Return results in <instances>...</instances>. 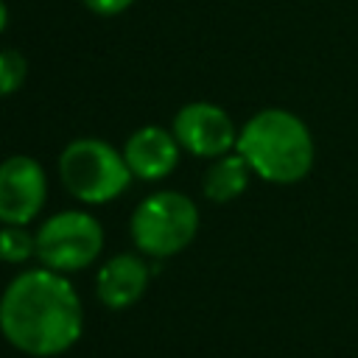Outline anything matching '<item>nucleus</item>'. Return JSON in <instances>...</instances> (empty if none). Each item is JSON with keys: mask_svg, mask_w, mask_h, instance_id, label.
<instances>
[{"mask_svg": "<svg viewBox=\"0 0 358 358\" xmlns=\"http://www.w3.org/2000/svg\"><path fill=\"white\" fill-rule=\"evenodd\" d=\"M59 176L70 196L84 204H106L123 196L131 182L123 151L98 137H78L67 143L59 154Z\"/></svg>", "mask_w": 358, "mask_h": 358, "instance_id": "obj_3", "label": "nucleus"}, {"mask_svg": "<svg viewBox=\"0 0 358 358\" xmlns=\"http://www.w3.org/2000/svg\"><path fill=\"white\" fill-rule=\"evenodd\" d=\"M0 333L31 358L67 352L84 333V305L76 285L45 266L20 271L0 296Z\"/></svg>", "mask_w": 358, "mask_h": 358, "instance_id": "obj_1", "label": "nucleus"}, {"mask_svg": "<svg viewBox=\"0 0 358 358\" xmlns=\"http://www.w3.org/2000/svg\"><path fill=\"white\" fill-rule=\"evenodd\" d=\"M28 76V64L25 56L14 48H3L0 50V98L3 95H14Z\"/></svg>", "mask_w": 358, "mask_h": 358, "instance_id": "obj_12", "label": "nucleus"}, {"mask_svg": "<svg viewBox=\"0 0 358 358\" xmlns=\"http://www.w3.org/2000/svg\"><path fill=\"white\" fill-rule=\"evenodd\" d=\"M171 131L185 151H190L193 157H207V159L229 154L238 143V131H235L232 117L221 106L207 103V101L185 103L173 115Z\"/></svg>", "mask_w": 358, "mask_h": 358, "instance_id": "obj_7", "label": "nucleus"}, {"mask_svg": "<svg viewBox=\"0 0 358 358\" xmlns=\"http://www.w3.org/2000/svg\"><path fill=\"white\" fill-rule=\"evenodd\" d=\"M48 201L45 168L25 154L0 162V224L25 227Z\"/></svg>", "mask_w": 358, "mask_h": 358, "instance_id": "obj_6", "label": "nucleus"}, {"mask_svg": "<svg viewBox=\"0 0 358 358\" xmlns=\"http://www.w3.org/2000/svg\"><path fill=\"white\" fill-rule=\"evenodd\" d=\"M6 22H8V8H6V0H0V31L6 28Z\"/></svg>", "mask_w": 358, "mask_h": 358, "instance_id": "obj_14", "label": "nucleus"}, {"mask_svg": "<svg viewBox=\"0 0 358 358\" xmlns=\"http://www.w3.org/2000/svg\"><path fill=\"white\" fill-rule=\"evenodd\" d=\"M131 3L134 0H84V6L95 14H101V17H115V14L126 11Z\"/></svg>", "mask_w": 358, "mask_h": 358, "instance_id": "obj_13", "label": "nucleus"}, {"mask_svg": "<svg viewBox=\"0 0 358 358\" xmlns=\"http://www.w3.org/2000/svg\"><path fill=\"white\" fill-rule=\"evenodd\" d=\"M148 266L140 255L131 252H120L115 257H109L95 277V294L98 299L112 308V310H123L131 308L148 288Z\"/></svg>", "mask_w": 358, "mask_h": 358, "instance_id": "obj_9", "label": "nucleus"}, {"mask_svg": "<svg viewBox=\"0 0 358 358\" xmlns=\"http://www.w3.org/2000/svg\"><path fill=\"white\" fill-rule=\"evenodd\" d=\"M235 151L252 173L274 185H291L308 176L313 165V137L308 126L285 109H263L238 131Z\"/></svg>", "mask_w": 358, "mask_h": 358, "instance_id": "obj_2", "label": "nucleus"}, {"mask_svg": "<svg viewBox=\"0 0 358 358\" xmlns=\"http://www.w3.org/2000/svg\"><path fill=\"white\" fill-rule=\"evenodd\" d=\"M36 235V260L45 268L70 274L98 260L103 249V227L84 210H62L45 218Z\"/></svg>", "mask_w": 358, "mask_h": 358, "instance_id": "obj_5", "label": "nucleus"}, {"mask_svg": "<svg viewBox=\"0 0 358 358\" xmlns=\"http://www.w3.org/2000/svg\"><path fill=\"white\" fill-rule=\"evenodd\" d=\"M179 148L182 145L173 137V131L162 126H143L134 134H129L123 145V157H126L131 176L143 182H157V179H165L176 168Z\"/></svg>", "mask_w": 358, "mask_h": 358, "instance_id": "obj_8", "label": "nucleus"}, {"mask_svg": "<svg viewBox=\"0 0 358 358\" xmlns=\"http://www.w3.org/2000/svg\"><path fill=\"white\" fill-rule=\"evenodd\" d=\"M129 229L137 252L148 257H171L196 238L199 207L185 193L159 190L137 204Z\"/></svg>", "mask_w": 358, "mask_h": 358, "instance_id": "obj_4", "label": "nucleus"}, {"mask_svg": "<svg viewBox=\"0 0 358 358\" xmlns=\"http://www.w3.org/2000/svg\"><path fill=\"white\" fill-rule=\"evenodd\" d=\"M36 257V235L25 232V227L3 224L0 229V260L3 263H25Z\"/></svg>", "mask_w": 358, "mask_h": 358, "instance_id": "obj_11", "label": "nucleus"}, {"mask_svg": "<svg viewBox=\"0 0 358 358\" xmlns=\"http://www.w3.org/2000/svg\"><path fill=\"white\" fill-rule=\"evenodd\" d=\"M249 162L235 151V154H224V157H215V162L207 168L204 173V196L210 201H232L238 199L246 185H249Z\"/></svg>", "mask_w": 358, "mask_h": 358, "instance_id": "obj_10", "label": "nucleus"}]
</instances>
